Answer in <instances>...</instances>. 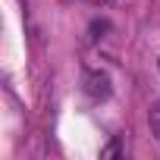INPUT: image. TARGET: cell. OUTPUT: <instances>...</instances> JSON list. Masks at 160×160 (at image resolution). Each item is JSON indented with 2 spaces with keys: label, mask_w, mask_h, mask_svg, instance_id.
<instances>
[{
  "label": "cell",
  "mask_w": 160,
  "mask_h": 160,
  "mask_svg": "<svg viewBox=\"0 0 160 160\" xmlns=\"http://www.w3.org/2000/svg\"><path fill=\"white\" fill-rule=\"evenodd\" d=\"M82 88H85V94H88V98H94V101H107V98L113 94L110 75H107V72H98V69L85 72V82H82Z\"/></svg>",
  "instance_id": "cell-1"
},
{
  "label": "cell",
  "mask_w": 160,
  "mask_h": 160,
  "mask_svg": "<svg viewBox=\"0 0 160 160\" xmlns=\"http://www.w3.org/2000/svg\"><path fill=\"white\" fill-rule=\"evenodd\" d=\"M148 122H151V135L160 141V101L151 104V110H148Z\"/></svg>",
  "instance_id": "cell-2"
},
{
  "label": "cell",
  "mask_w": 160,
  "mask_h": 160,
  "mask_svg": "<svg viewBox=\"0 0 160 160\" xmlns=\"http://www.w3.org/2000/svg\"><path fill=\"white\" fill-rule=\"evenodd\" d=\"M113 154H119V144H116V141H113V144H107V148H104V157H113Z\"/></svg>",
  "instance_id": "cell-3"
},
{
  "label": "cell",
  "mask_w": 160,
  "mask_h": 160,
  "mask_svg": "<svg viewBox=\"0 0 160 160\" xmlns=\"http://www.w3.org/2000/svg\"><path fill=\"white\" fill-rule=\"evenodd\" d=\"M157 69H160V60H157Z\"/></svg>",
  "instance_id": "cell-4"
}]
</instances>
